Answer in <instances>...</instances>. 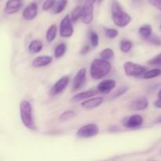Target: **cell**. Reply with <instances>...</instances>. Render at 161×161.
I'll use <instances>...</instances> for the list:
<instances>
[{
	"instance_id": "obj_17",
	"label": "cell",
	"mask_w": 161,
	"mask_h": 161,
	"mask_svg": "<svg viewBox=\"0 0 161 161\" xmlns=\"http://www.w3.org/2000/svg\"><path fill=\"white\" fill-rule=\"evenodd\" d=\"M96 94V91L94 90H89V91H83V92H80L79 94H76L72 97V102H81L83 100H86L91 97H94Z\"/></svg>"
},
{
	"instance_id": "obj_38",
	"label": "cell",
	"mask_w": 161,
	"mask_h": 161,
	"mask_svg": "<svg viewBox=\"0 0 161 161\" xmlns=\"http://www.w3.org/2000/svg\"><path fill=\"white\" fill-rule=\"evenodd\" d=\"M155 122L157 123V124H161V116H160V117L157 118V119H156Z\"/></svg>"
},
{
	"instance_id": "obj_14",
	"label": "cell",
	"mask_w": 161,
	"mask_h": 161,
	"mask_svg": "<svg viewBox=\"0 0 161 161\" xmlns=\"http://www.w3.org/2000/svg\"><path fill=\"white\" fill-rule=\"evenodd\" d=\"M21 0H8L5 6V13L7 14H14L18 12L22 7Z\"/></svg>"
},
{
	"instance_id": "obj_16",
	"label": "cell",
	"mask_w": 161,
	"mask_h": 161,
	"mask_svg": "<svg viewBox=\"0 0 161 161\" xmlns=\"http://www.w3.org/2000/svg\"><path fill=\"white\" fill-rule=\"evenodd\" d=\"M53 61V58L50 56H39L35 58L32 61V66L34 68L45 67L49 65Z\"/></svg>"
},
{
	"instance_id": "obj_41",
	"label": "cell",
	"mask_w": 161,
	"mask_h": 161,
	"mask_svg": "<svg viewBox=\"0 0 161 161\" xmlns=\"http://www.w3.org/2000/svg\"><path fill=\"white\" fill-rule=\"evenodd\" d=\"M80 1H82V0H80Z\"/></svg>"
},
{
	"instance_id": "obj_36",
	"label": "cell",
	"mask_w": 161,
	"mask_h": 161,
	"mask_svg": "<svg viewBox=\"0 0 161 161\" xmlns=\"http://www.w3.org/2000/svg\"><path fill=\"white\" fill-rule=\"evenodd\" d=\"M153 105L156 107V108H161V98L160 97H158L157 100H156L155 102H153Z\"/></svg>"
},
{
	"instance_id": "obj_7",
	"label": "cell",
	"mask_w": 161,
	"mask_h": 161,
	"mask_svg": "<svg viewBox=\"0 0 161 161\" xmlns=\"http://www.w3.org/2000/svg\"><path fill=\"white\" fill-rule=\"evenodd\" d=\"M60 36L63 38H69L73 35L74 28L72 26V21L71 16L66 15L61 20L59 28Z\"/></svg>"
},
{
	"instance_id": "obj_10",
	"label": "cell",
	"mask_w": 161,
	"mask_h": 161,
	"mask_svg": "<svg viewBox=\"0 0 161 161\" xmlns=\"http://www.w3.org/2000/svg\"><path fill=\"white\" fill-rule=\"evenodd\" d=\"M143 121H144V119L141 115L135 114L126 118L123 122V124L127 128L133 129L140 127L143 124Z\"/></svg>"
},
{
	"instance_id": "obj_32",
	"label": "cell",
	"mask_w": 161,
	"mask_h": 161,
	"mask_svg": "<svg viewBox=\"0 0 161 161\" xmlns=\"http://www.w3.org/2000/svg\"><path fill=\"white\" fill-rule=\"evenodd\" d=\"M129 87L127 86H121L120 88H119V90H117V91L115 92L114 95L113 96V97H114V98H116V97H120L121 95H123V94H126V93L127 92V91H128Z\"/></svg>"
},
{
	"instance_id": "obj_28",
	"label": "cell",
	"mask_w": 161,
	"mask_h": 161,
	"mask_svg": "<svg viewBox=\"0 0 161 161\" xmlns=\"http://www.w3.org/2000/svg\"><path fill=\"white\" fill-rule=\"evenodd\" d=\"M90 38V42L92 47H97L99 44V36L96 31H91L89 35Z\"/></svg>"
},
{
	"instance_id": "obj_37",
	"label": "cell",
	"mask_w": 161,
	"mask_h": 161,
	"mask_svg": "<svg viewBox=\"0 0 161 161\" xmlns=\"http://www.w3.org/2000/svg\"><path fill=\"white\" fill-rule=\"evenodd\" d=\"M132 2H133L134 3H135V4H140V3H142V0H131Z\"/></svg>"
},
{
	"instance_id": "obj_23",
	"label": "cell",
	"mask_w": 161,
	"mask_h": 161,
	"mask_svg": "<svg viewBox=\"0 0 161 161\" xmlns=\"http://www.w3.org/2000/svg\"><path fill=\"white\" fill-rule=\"evenodd\" d=\"M66 50H67V47H66V44L62 42V43L58 44L54 50V57L56 58H60L61 57H63L65 53Z\"/></svg>"
},
{
	"instance_id": "obj_26",
	"label": "cell",
	"mask_w": 161,
	"mask_h": 161,
	"mask_svg": "<svg viewBox=\"0 0 161 161\" xmlns=\"http://www.w3.org/2000/svg\"><path fill=\"white\" fill-rule=\"evenodd\" d=\"M100 57L102 59L109 61L114 58V51L111 48H105L101 52Z\"/></svg>"
},
{
	"instance_id": "obj_11",
	"label": "cell",
	"mask_w": 161,
	"mask_h": 161,
	"mask_svg": "<svg viewBox=\"0 0 161 161\" xmlns=\"http://www.w3.org/2000/svg\"><path fill=\"white\" fill-rule=\"evenodd\" d=\"M149 106V101L146 97H141L130 102L129 108L133 111H142Z\"/></svg>"
},
{
	"instance_id": "obj_2",
	"label": "cell",
	"mask_w": 161,
	"mask_h": 161,
	"mask_svg": "<svg viewBox=\"0 0 161 161\" xmlns=\"http://www.w3.org/2000/svg\"><path fill=\"white\" fill-rule=\"evenodd\" d=\"M112 19L115 25L119 28L127 26L131 21V17L124 12L118 0H113L111 4Z\"/></svg>"
},
{
	"instance_id": "obj_8",
	"label": "cell",
	"mask_w": 161,
	"mask_h": 161,
	"mask_svg": "<svg viewBox=\"0 0 161 161\" xmlns=\"http://www.w3.org/2000/svg\"><path fill=\"white\" fill-rule=\"evenodd\" d=\"M69 81H70V77H69V75H64V76L60 78L59 80L53 84L51 90H50V94H51V95H58V94L63 92V91H64V89L67 87Z\"/></svg>"
},
{
	"instance_id": "obj_40",
	"label": "cell",
	"mask_w": 161,
	"mask_h": 161,
	"mask_svg": "<svg viewBox=\"0 0 161 161\" xmlns=\"http://www.w3.org/2000/svg\"><path fill=\"white\" fill-rule=\"evenodd\" d=\"M102 1H103V0H97V3H98V4H100V3H102Z\"/></svg>"
},
{
	"instance_id": "obj_42",
	"label": "cell",
	"mask_w": 161,
	"mask_h": 161,
	"mask_svg": "<svg viewBox=\"0 0 161 161\" xmlns=\"http://www.w3.org/2000/svg\"><path fill=\"white\" fill-rule=\"evenodd\" d=\"M160 28H161V25H160Z\"/></svg>"
},
{
	"instance_id": "obj_25",
	"label": "cell",
	"mask_w": 161,
	"mask_h": 161,
	"mask_svg": "<svg viewBox=\"0 0 161 161\" xmlns=\"http://www.w3.org/2000/svg\"><path fill=\"white\" fill-rule=\"evenodd\" d=\"M132 47H133L132 42L130 40H127V39H123L119 44V48H120L121 51L124 52V53L130 52L131 50Z\"/></svg>"
},
{
	"instance_id": "obj_31",
	"label": "cell",
	"mask_w": 161,
	"mask_h": 161,
	"mask_svg": "<svg viewBox=\"0 0 161 161\" xmlns=\"http://www.w3.org/2000/svg\"><path fill=\"white\" fill-rule=\"evenodd\" d=\"M57 3V0H46L42 5V10L48 11L50 9L53 8Z\"/></svg>"
},
{
	"instance_id": "obj_12",
	"label": "cell",
	"mask_w": 161,
	"mask_h": 161,
	"mask_svg": "<svg viewBox=\"0 0 161 161\" xmlns=\"http://www.w3.org/2000/svg\"><path fill=\"white\" fill-rule=\"evenodd\" d=\"M38 14V6L36 3H30L25 8L22 16L27 20H31L36 18Z\"/></svg>"
},
{
	"instance_id": "obj_15",
	"label": "cell",
	"mask_w": 161,
	"mask_h": 161,
	"mask_svg": "<svg viewBox=\"0 0 161 161\" xmlns=\"http://www.w3.org/2000/svg\"><path fill=\"white\" fill-rule=\"evenodd\" d=\"M116 82L114 80H105L102 81L97 85V91L104 94H107L111 92L115 88Z\"/></svg>"
},
{
	"instance_id": "obj_9",
	"label": "cell",
	"mask_w": 161,
	"mask_h": 161,
	"mask_svg": "<svg viewBox=\"0 0 161 161\" xmlns=\"http://www.w3.org/2000/svg\"><path fill=\"white\" fill-rule=\"evenodd\" d=\"M86 70L85 68H82L75 75L74 78L73 83H72V91H77L81 89L84 86L86 83Z\"/></svg>"
},
{
	"instance_id": "obj_33",
	"label": "cell",
	"mask_w": 161,
	"mask_h": 161,
	"mask_svg": "<svg viewBox=\"0 0 161 161\" xmlns=\"http://www.w3.org/2000/svg\"><path fill=\"white\" fill-rule=\"evenodd\" d=\"M149 4L161 11V0H147Z\"/></svg>"
},
{
	"instance_id": "obj_1",
	"label": "cell",
	"mask_w": 161,
	"mask_h": 161,
	"mask_svg": "<svg viewBox=\"0 0 161 161\" xmlns=\"http://www.w3.org/2000/svg\"><path fill=\"white\" fill-rule=\"evenodd\" d=\"M111 70L112 64L108 61L102 58H96L91 64L90 75L94 80H101L106 76Z\"/></svg>"
},
{
	"instance_id": "obj_27",
	"label": "cell",
	"mask_w": 161,
	"mask_h": 161,
	"mask_svg": "<svg viewBox=\"0 0 161 161\" xmlns=\"http://www.w3.org/2000/svg\"><path fill=\"white\" fill-rule=\"evenodd\" d=\"M75 116V112L72 111V110H67V111L64 112V113H62L60 115L59 120L61 121V122H65V121L72 119Z\"/></svg>"
},
{
	"instance_id": "obj_35",
	"label": "cell",
	"mask_w": 161,
	"mask_h": 161,
	"mask_svg": "<svg viewBox=\"0 0 161 161\" xmlns=\"http://www.w3.org/2000/svg\"><path fill=\"white\" fill-rule=\"evenodd\" d=\"M90 51V47L88 45H85L82 47L81 50H80V53L82 55H85L86 53H87Z\"/></svg>"
},
{
	"instance_id": "obj_30",
	"label": "cell",
	"mask_w": 161,
	"mask_h": 161,
	"mask_svg": "<svg viewBox=\"0 0 161 161\" xmlns=\"http://www.w3.org/2000/svg\"><path fill=\"white\" fill-rule=\"evenodd\" d=\"M148 64L153 66H156V67H161V53L149 60L148 61Z\"/></svg>"
},
{
	"instance_id": "obj_21",
	"label": "cell",
	"mask_w": 161,
	"mask_h": 161,
	"mask_svg": "<svg viewBox=\"0 0 161 161\" xmlns=\"http://www.w3.org/2000/svg\"><path fill=\"white\" fill-rule=\"evenodd\" d=\"M82 17H83V7L80 6H76L71 13V19L72 23H76L80 18H82Z\"/></svg>"
},
{
	"instance_id": "obj_6",
	"label": "cell",
	"mask_w": 161,
	"mask_h": 161,
	"mask_svg": "<svg viewBox=\"0 0 161 161\" xmlns=\"http://www.w3.org/2000/svg\"><path fill=\"white\" fill-rule=\"evenodd\" d=\"M99 133V127L94 124H86L80 127L76 132L77 137L80 138H90L95 137Z\"/></svg>"
},
{
	"instance_id": "obj_22",
	"label": "cell",
	"mask_w": 161,
	"mask_h": 161,
	"mask_svg": "<svg viewBox=\"0 0 161 161\" xmlns=\"http://www.w3.org/2000/svg\"><path fill=\"white\" fill-rule=\"evenodd\" d=\"M68 4V0H58L56 3L55 6H53V12L54 14H61L64 9H65L66 6Z\"/></svg>"
},
{
	"instance_id": "obj_39",
	"label": "cell",
	"mask_w": 161,
	"mask_h": 161,
	"mask_svg": "<svg viewBox=\"0 0 161 161\" xmlns=\"http://www.w3.org/2000/svg\"><path fill=\"white\" fill-rule=\"evenodd\" d=\"M157 97H160V98H161V90H160V91H159L158 94H157Z\"/></svg>"
},
{
	"instance_id": "obj_20",
	"label": "cell",
	"mask_w": 161,
	"mask_h": 161,
	"mask_svg": "<svg viewBox=\"0 0 161 161\" xmlns=\"http://www.w3.org/2000/svg\"><path fill=\"white\" fill-rule=\"evenodd\" d=\"M57 33H58V27L55 25H52L48 28V30L47 31V34H46V39H47V42H53L55 39V38H56Z\"/></svg>"
},
{
	"instance_id": "obj_5",
	"label": "cell",
	"mask_w": 161,
	"mask_h": 161,
	"mask_svg": "<svg viewBox=\"0 0 161 161\" xmlns=\"http://www.w3.org/2000/svg\"><path fill=\"white\" fill-rule=\"evenodd\" d=\"M97 0H86L83 6L82 21L85 25H90L94 20V5Z\"/></svg>"
},
{
	"instance_id": "obj_43",
	"label": "cell",
	"mask_w": 161,
	"mask_h": 161,
	"mask_svg": "<svg viewBox=\"0 0 161 161\" xmlns=\"http://www.w3.org/2000/svg\"><path fill=\"white\" fill-rule=\"evenodd\" d=\"M160 153H161V151H160Z\"/></svg>"
},
{
	"instance_id": "obj_18",
	"label": "cell",
	"mask_w": 161,
	"mask_h": 161,
	"mask_svg": "<svg viewBox=\"0 0 161 161\" xmlns=\"http://www.w3.org/2000/svg\"><path fill=\"white\" fill-rule=\"evenodd\" d=\"M42 47H43V44L42 41L39 39H35L30 42L28 46V50L31 53H38L42 50Z\"/></svg>"
},
{
	"instance_id": "obj_34",
	"label": "cell",
	"mask_w": 161,
	"mask_h": 161,
	"mask_svg": "<svg viewBox=\"0 0 161 161\" xmlns=\"http://www.w3.org/2000/svg\"><path fill=\"white\" fill-rule=\"evenodd\" d=\"M149 41H150V42H152V43H154L156 44V45H161V40L160 39H158V38L157 37H153L151 36L150 38H149Z\"/></svg>"
},
{
	"instance_id": "obj_24",
	"label": "cell",
	"mask_w": 161,
	"mask_h": 161,
	"mask_svg": "<svg viewBox=\"0 0 161 161\" xmlns=\"http://www.w3.org/2000/svg\"><path fill=\"white\" fill-rule=\"evenodd\" d=\"M161 75V69L159 68L157 69H151L149 71H146L144 74H143V78L146 79V80H149V79L156 78V77L159 76Z\"/></svg>"
},
{
	"instance_id": "obj_19",
	"label": "cell",
	"mask_w": 161,
	"mask_h": 161,
	"mask_svg": "<svg viewBox=\"0 0 161 161\" xmlns=\"http://www.w3.org/2000/svg\"><path fill=\"white\" fill-rule=\"evenodd\" d=\"M138 31H139V34L143 38L148 39L149 38H150L152 36L153 28L150 25L146 24V25H143L140 27L139 29H138Z\"/></svg>"
},
{
	"instance_id": "obj_29",
	"label": "cell",
	"mask_w": 161,
	"mask_h": 161,
	"mask_svg": "<svg viewBox=\"0 0 161 161\" xmlns=\"http://www.w3.org/2000/svg\"><path fill=\"white\" fill-rule=\"evenodd\" d=\"M104 31H105V36L109 39H114V38L117 37L119 31L115 28H104Z\"/></svg>"
},
{
	"instance_id": "obj_13",
	"label": "cell",
	"mask_w": 161,
	"mask_h": 161,
	"mask_svg": "<svg viewBox=\"0 0 161 161\" xmlns=\"http://www.w3.org/2000/svg\"><path fill=\"white\" fill-rule=\"evenodd\" d=\"M104 102V98L102 97H91L89 99H86L84 102L81 103V107L84 109H93L97 107L100 106Z\"/></svg>"
},
{
	"instance_id": "obj_4",
	"label": "cell",
	"mask_w": 161,
	"mask_h": 161,
	"mask_svg": "<svg viewBox=\"0 0 161 161\" xmlns=\"http://www.w3.org/2000/svg\"><path fill=\"white\" fill-rule=\"evenodd\" d=\"M124 70L126 75L130 77H138L146 72V69L141 64L126 61L124 64Z\"/></svg>"
},
{
	"instance_id": "obj_3",
	"label": "cell",
	"mask_w": 161,
	"mask_h": 161,
	"mask_svg": "<svg viewBox=\"0 0 161 161\" xmlns=\"http://www.w3.org/2000/svg\"><path fill=\"white\" fill-rule=\"evenodd\" d=\"M20 115L22 124L25 127L31 130L36 129L33 115L32 105L28 100H22L20 103Z\"/></svg>"
}]
</instances>
